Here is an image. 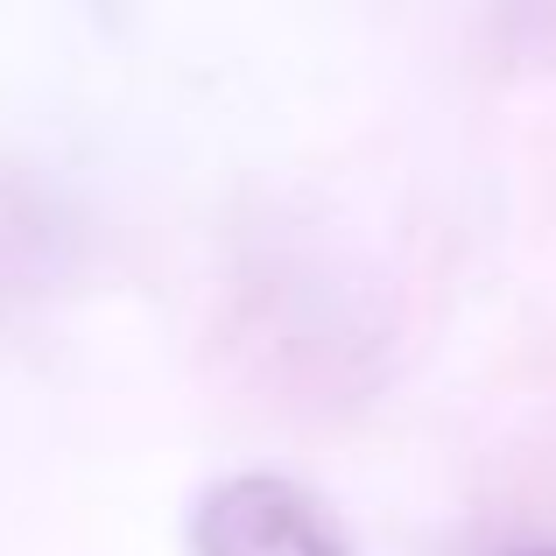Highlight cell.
Listing matches in <instances>:
<instances>
[{"instance_id": "cell-1", "label": "cell", "mask_w": 556, "mask_h": 556, "mask_svg": "<svg viewBox=\"0 0 556 556\" xmlns=\"http://www.w3.org/2000/svg\"><path fill=\"white\" fill-rule=\"evenodd\" d=\"M190 556H353L345 521L282 472H232L190 507Z\"/></svg>"}, {"instance_id": "cell-2", "label": "cell", "mask_w": 556, "mask_h": 556, "mask_svg": "<svg viewBox=\"0 0 556 556\" xmlns=\"http://www.w3.org/2000/svg\"><path fill=\"white\" fill-rule=\"evenodd\" d=\"M549 556H556V549H549Z\"/></svg>"}]
</instances>
